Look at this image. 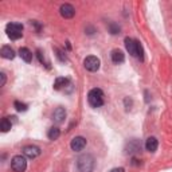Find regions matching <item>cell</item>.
<instances>
[{"mask_svg":"<svg viewBox=\"0 0 172 172\" xmlns=\"http://www.w3.org/2000/svg\"><path fill=\"white\" fill-rule=\"evenodd\" d=\"M94 167H95V160L91 155L86 153L78 157V160H77L78 172H93Z\"/></svg>","mask_w":172,"mask_h":172,"instance_id":"6da1fadb","label":"cell"},{"mask_svg":"<svg viewBox=\"0 0 172 172\" xmlns=\"http://www.w3.org/2000/svg\"><path fill=\"white\" fill-rule=\"evenodd\" d=\"M125 47H127L128 53H129L132 56H136V58H139L140 61L144 59L143 47H141V45L137 42V40L129 38V36H128V38H125Z\"/></svg>","mask_w":172,"mask_h":172,"instance_id":"7a4b0ae2","label":"cell"},{"mask_svg":"<svg viewBox=\"0 0 172 172\" xmlns=\"http://www.w3.org/2000/svg\"><path fill=\"white\" fill-rule=\"evenodd\" d=\"M104 97H105V95H104V91L98 88H94L89 91L88 101H89L91 108H101V106L104 105V102H105Z\"/></svg>","mask_w":172,"mask_h":172,"instance_id":"3957f363","label":"cell"},{"mask_svg":"<svg viewBox=\"0 0 172 172\" xmlns=\"http://www.w3.org/2000/svg\"><path fill=\"white\" fill-rule=\"evenodd\" d=\"M6 32L11 40H18L23 35V24L22 23H8L6 26Z\"/></svg>","mask_w":172,"mask_h":172,"instance_id":"277c9868","label":"cell"},{"mask_svg":"<svg viewBox=\"0 0 172 172\" xmlns=\"http://www.w3.org/2000/svg\"><path fill=\"white\" fill-rule=\"evenodd\" d=\"M11 168L15 172H24L27 168V160H26L24 156H22V155L14 156L11 160Z\"/></svg>","mask_w":172,"mask_h":172,"instance_id":"5b68a950","label":"cell"},{"mask_svg":"<svg viewBox=\"0 0 172 172\" xmlns=\"http://www.w3.org/2000/svg\"><path fill=\"white\" fill-rule=\"evenodd\" d=\"M100 65H101V62H100V59L97 58V56L94 55H89L85 58L84 61V66L86 70L89 71H97L100 69Z\"/></svg>","mask_w":172,"mask_h":172,"instance_id":"8992f818","label":"cell"},{"mask_svg":"<svg viewBox=\"0 0 172 172\" xmlns=\"http://www.w3.org/2000/svg\"><path fill=\"white\" fill-rule=\"evenodd\" d=\"M70 147H71V149H73L74 152L82 151V149L86 147V139L82 137V136L74 137L73 140H71V143H70Z\"/></svg>","mask_w":172,"mask_h":172,"instance_id":"52a82bcc","label":"cell"},{"mask_svg":"<svg viewBox=\"0 0 172 172\" xmlns=\"http://www.w3.org/2000/svg\"><path fill=\"white\" fill-rule=\"evenodd\" d=\"M59 12H61V15H62V18L71 19L74 15H75V8H74L71 4L65 3V4H62V6H61Z\"/></svg>","mask_w":172,"mask_h":172,"instance_id":"ba28073f","label":"cell"},{"mask_svg":"<svg viewBox=\"0 0 172 172\" xmlns=\"http://www.w3.org/2000/svg\"><path fill=\"white\" fill-rule=\"evenodd\" d=\"M40 148L36 147V145H27V147L23 148V153H24L26 157L28 159H35L40 155Z\"/></svg>","mask_w":172,"mask_h":172,"instance_id":"9c48e42d","label":"cell"},{"mask_svg":"<svg viewBox=\"0 0 172 172\" xmlns=\"http://www.w3.org/2000/svg\"><path fill=\"white\" fill-rule=\"evenodd\" d=\"M65 118H66V109L62 108V106H58L53 112V120L56 124H61L65 121Z\"/></svg>","mask_w":172,"mask_h":172,"instance_id":"30bf717a","label":"cell"},{"mask_svg":"<svg viewBox=\"0 0 172 172\" xmlns=\"http://www.w3.org/2000/svg\"><path fill=\"white\" fill-rule=\"evenodd\" d=\"M110 56H112L113 63H116V65H121L124 61H125V55H124V53L121 51V50H118V49L113 50L112 54H110Z\"/></svg>","mask_w":172,"mask_h":172,"instance_id":"8fae6325","label":"cell"},{"mask_svg":"<svg viewBox=\"0 0 172 172\" xmlns=\"http://www.w3.org/2000/svg\"><path fill=\"white\" fill-rule=\"evenodd\" d=\"M0 55L3 56L4 59H14L15 58V51L11 49L10 46H3L0 50Z\"/></svg>","mask_w":172,"mask_h":172,"instance_id":"7c38bea8","label":"cell"},{"mask_svg":"<svg viewBox=\"0 0 172 172\" xmlns=\"http://www.w3.org/2000/svg\"><path fill=\"white\" fill-rule=\"evenodd\" d=\"M140 151H141V144L139 143V140H132L129 144H128L127 153L133 155V153H137V152H140Z\"/></svg>","mask_w":172,"mask_h":172,"instance_id":"4fadbf2b","label":"cell"},{"mask_svg":"<svg viewBox=\"0 0 172 172\" xmlns=\"http://www.w3.org/2000/svg\"><path fill=\"white\" fill-rule=\"evenodd\" d=\"M157 139L156 137H148L147 141H145V148H147L148 152H155L157 149Z\"/></svg>","mask_w":172,"mask_h":172,"instance_id":"5bb4252c","label":"cell"},{"mask_svg":"<svg viewBox=\"0 0 172 172\" xmlns=\"http://www.w3.org/2000/svg\"><path fill=\"white\" fill-rule=\"evenodd\" d=\"M19 55H20L22 59L24 61V62H27V63H30V62L32 61V53L27 49V47H20V50H19Z\"/></svg>","mask_w":172,"mask_h":172,"instance_id":"9a60e30c","label":"cell"},{"mask_svg":"<svg viewBox=\"0 0 172 172\" xmlns=\"http://www.w3.org/2000/svg\"><path fill=\"white\" fill-rule=\"evenodd\" d=\"M67 84H70V81H69L67 78L59 77V78H56L55 82H54V89H55V90H61V89L63 88V86H66Z\"/></svg>","mask_w":172,"mask_h":172,"instance_id":"2e32d148","label":"cell"},{"mask_svg":"<svg viewBox=\"0 0 172 172\" xmlns=\"http://www.w3.org/2000/svg\"><path fill=\"white\" fill-rule=\"evenodd\" d=\"M61 136V130L58 127H53V128H50L49 129V133H47V137H49L50 140H56L58 137Z\"/></svg>","mask_w":172,"mask_h":172,"instance_id":"e0dca14e","label":"cell"},{"mask_svg":"<svg viewBox=\"0 0 172 172\" xmlns=\"http://www.w3.org/2000/svg\"><path fill=\"white\" fill-rule=\"evenodd\" d=\"M11 127H12V124H11V120L8 118V117H4L3 120H1V123H0V129H1V132H8V130L11 129Z\"/></svg>","mask_w":172,"mask_h":172,"instance_id":"ac0fdd59","label":"cell"},{"mask_svg":"<svg viewBox=\"0 0 172 172\" xmlns=\"http://www.w3.org/2000/svg\"><path fill=\"white\" fill-rule=\"evenodd\" d=\"M108 28H109V31H110V34H113V35H116V34H120V30H121V28H120V26L116 24L114 22L109 23Z\"/></svg>","mask_w":172,"mask_h":172,"instance_id":"d6986e66","label":"cell"},{"mask_svg":"<svg viewBox=\"0 0 172 172\" xmlns=\"http://www.w3.org/2000/svg\"><path fill=\"white\" fill-rule=\"evenodd\" d=\"M14 106L16 108L18 112H26V110H27V105L23 104V102H20V101H15L14 102Z\"/></svg>","mask_w":172,"mask_h":172,"instance_id":"ffe728a7","label":"cell"},{"mask_svg":"<svg viewBox=\"0 0 172 172\" xmlns=\"http://www.w3.org/2000/svg\"><path fill=\"white\" fill-rule=\"evenodd\" d=\"M36 55H38L39 61H40V63H43V65H46L47 67H50L49 66V62H46V61H45V56H43V53L40 51V50H38V51H36Z\"/></svg>","mask_w":172,"mask_h":172,"instance_id":"44dd1931","label":"cell"},{"mask_svg":"<svg viewBox=\"0 0 172 172\" xmlns=\"http://www.w3.org/2000/svg\"><path fill=\"white\" fill-rule=\"evenodd\" d=\"M55 51H56V55H58V58H59L62 62H66L67 58H66V55L63 54V51H62V50H59V49H55Z\"/></svg>","mask_w":172,"mask_h":172,"instance_id":"7402d4cb","label":"cell"},{"mask_svg":"<svg viewBox=\"0 0 172 172\" xmlns=\"http://www.w3.org/2000/svg\"><path fill=\"white\" fill-rule=\"evenodd\" d=\"M109 172H124V168H123V167H118V168H113V169H110Z\"/></svg>","mask_w":172,"mask_h":172,"instance_id":"603a6c76","label":"cell"},{"mask_svg":"<svg viewBox=\"0 0 172 172\" xmlns=\"http://www.w3.org/2000/svg\"><path fill=\"white\" fill-rule=\"evenodd\" d=\"M0 77H1V86H4V85H6V74L1 73L0 74Z\"/></svg>","mask_w":172,"mask_h":172,"instance_id":"cb8c5ba5","label":"cell"}]
</instances>
